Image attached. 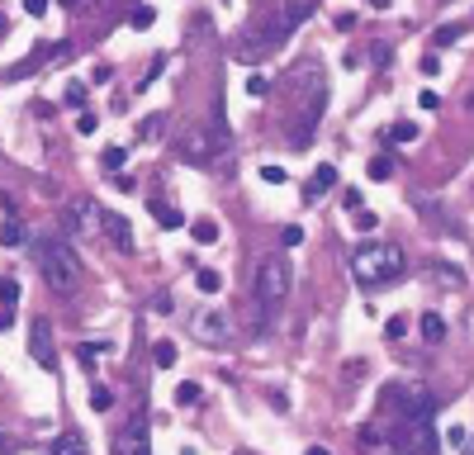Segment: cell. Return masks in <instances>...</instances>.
<instances>
[{
    "instance_id": "cell-1",
    "label": "cell",
    "mask_w": 474,
    "mask_h": 455,
    "mask_svg": "<svg viewBox=\"0 0 474 455\" xmlns=\"http://www.w3.org/2000/svg\"><path fill=\"white\" fill-rule=\"evenodd\" d=\"M294 100H290V138L294 147H309L322 124V109H327V81H322V62L309 57L294 67Z\"/></svg>"
},
{
    "instance_id": "cell-2",
    "label": "cell",
    "mask_w": 474,
    "mask_h": 455,
    "mask_svg": "<svg viewBox=\"0 0 474 455\" xmlns=\"http://www.w3.org/2000/svg\"><path fill=\"white\" fill-rule=\"evenodd\" d=\"M28 256L38 261L43 280L53 285L57 295H76L81 261H76V251L67 247V238H57V233H38V238H28Z\"/></svg>"
},
{
    "instance_id": "cell-3",
    "label": "cell",
    "mask_w": 474,
    "mask_h": 455,
    "mask_svg": "<svg viewBox=\"0 0 474 455\" xmlns=\"http://www.w3.org/2000/svg\"><path fill=\"white\" fill-rule=\"evenodd\" d=\"M403 270H408V256H403L398 242H366V247L351 251V275H356L361 290H384Z\"/></svg>"
},
{
    "instance_id": "cell-4",
    "label": "cell",
    "mask_w": 474,
    "mask_h": 455,
    "mask_svg": "<svg viewBox=\"0 0 474 455\" xmlns=\"http://www.w3.org/2000/svg\"><path fill=\"white\" fill-rule=\"evenodd\" d=\"M285 299H290V266L280 256H265L252 275V322L270 327V318L285 308Z\"/></svg>"
},
{
    "instance_id": "cell-5",
    "label": "cell",
    "mask_w": 474,
    "mask_h": 455,
    "mask_svg": "<svg viewBox=\"0 0 474 455\" xmlns=\"http://www.w3.org/2000/svg\"><path fill=\"white\" fill-rule=\"evenodd\" d=\"M190 332H195V342H204V347H223V342L233 337V318H228L223 308H195V313H190Z\"/></svg>"
},
{
    "instance_id": "cell-6",
    "label": "cell",
    "mask_w": 474,
    "mask_h": 455,
    "mask_svg": "<svg viewBox=\"0 0 474 455\" xmlns=\"http://www.w3.org/2000/svg\"><path fill=\"white\" fill-rule=\"evenodd\" d=\"M100 218H105V204H95V199H85V195L67 204V228H72L76 238H105Z\"/></svg>"
},
{
    "instance_id": "cell-7",
    "label": "cell",
    "mask_w": 474,
    "mask_h": 455,
    "mask_svg": "<svg viewBox=\"0 0 474 455\" xmlns=\"http://www.w3.org/2000/svg\"><path fill=\"white\" fill-rule=\"evenodd\" d=\"M28 351L43 370H57V347H53V322L48 318H33L28 322Z\"/></svg>"
},
{
    "instance_id": "cell-8",
    "label": "cell",
    "mask_w": 474,
    "mask_h": 455,
    "mask_svg": "<svg viewBox=\"0 0 474 455\" xmlns=\"http://www.w3.org/2000/svg\"><path fill=\"white\" fill-rule=\"evenodd\" d=\"M119 455H152V446H147V417H142V413L124 427V436H119Z\"/></svg>"
},
{
    "instance_id": "cell-9",
    "label": "cell",
    "mask_w": 474,
    "mask_h": 455,
    "mask_svg": "<svg viewBox=\"0 0 474 455\" xmlns=\"http://www.w3.org/2000/svg\"><path fill=\"white\" fill-rule=\"evenodd\" d=\"M100 228H105V238L119 247V251H133L138 242H133V228H129V218L124 214H114V209H105V218H100Z\"/></svg>"
},
{
    "instance_id": "cell-10",
    "label": "cell",
    "mask_w": 474,
    "mask_h": 455,
    "mask_svg": "<svg viewBox=\"0 0 474 455\" xmlns=\"http://www.w3.org/2000/svg\"><path fill=\"white\" fill-rule=\"evenodd\" d=\"M332 185H337V166H318L313 181H309V190H304V199H309V204H318V199H322Z\"/></svg>"
},
{
    "instance_id": "cell-11",
    "label": "cell",
    "mask_w": 474,
    "mask_h": 455,
    "mask_svg": "<svg viewBox=\"0 0 474 455\" xmlns=\"http://www.w3.org/2000/svg\"><path fill=\"white\" fill-rule=\"evenodd\" d=\"M0 247H10V251H19L24 247V228H19V218H15V204L5 199V228H0Z\"/></svg>"
},
{
    "instance_id": "cell-12",
    "label": "cell",
    "mask_w": 474,
    "mask_h": 455,
    "mask_svg": "<svg viewBox=\"0 0 474 455\" xmlns=\"http://www.w3.org/2000/svg\"><path fill=\"white\" fill-rule=\"evenodd\" d=\"M309 15H313V5H304V0H290V5L280 10V24H285V33H294V28L304 24Z\"/></svg>"
},
{
    "instance_id": "cell-13",
    "label": "cell",
    "mask_w": 474,
    "mask_h": 455,
    "mask_svg": "<svg viewBox=\"0 0 474 455\" xmlns=\"http://www.w3.org/2000/svg\"><path fill=\"white\" fill-rule=\"evenodd\" d=\"M53 455H90V451H85V436L81 431H62L53 441Z\"/></svg>"
},
{
    "instance_id": "cell-14",
    "label": "cell",
    "mask_w": 474,
    "mask_h": 455,
    "mask_svg": "<svg viewBox=\"0 0 474 455\" xmlns=\"http://www.w3.org/2000/svg\"><path fill=\"white\" fill-rule=\"evenodd\" d=\"M195 285H199V295H218V290H223V275L213 266H199L195 270Z\"/></svg>"
},
{
    "instance_id": "cell-15",
    "label": "cell",
    "mask_w": 474,
    "mask_h": 455,
    "mask_svg": "<svg viewBox=\"0 0 474 455\" xmlns=\"http://www.w3.org/2000/svg\"><path fill=\"white\" fill-rule=\"evenodd\" d=\"M422 337H427L432 347H436V342L446 337V322H441V313H427V318H422Z\"/></svg>"
},
{
    "instance_id": "cell-16",
    "label": "cell",
    "mask_w": 474,
    "mask_h": 455,
    "mask_svg": "<svg viewBox=\"0 0 474 455\" xmlns=\"http://www.w3.org/2000/svg\"><path fill=\"white\" fill-rule=\"evenodd\" d=\"M161 129H166V114H147V119L138 124V138H147V142H152V138H161Z\"/></svg>"
},
{
    "instance_id": "cell-17",
    "label": "cell",
    "mask_w": 474,
    "mask_h": 455,
    "mask_svg": "<svg viewBox=\"0 0 474 455\" xmlns=\"http://www.w3.org/2000/svg\"><path fill=\"white\" fill-rule=\"evenodd\" d=\"M460 33H465V24H441L436 33H432V43H436V48H450V43H455Z\"/></svg>"
},
{
    "instance_id": "cell-18",
    "label": "cell",
    "mask_w": 474,
    "mask_h": 455,
    "mask_svg": "<svg viewBox=\"0 0 474 455\" xmlns=\"http://www.w3.org/2000/svg\"><path fill=\"white\" fill-rule=\"evenodd\" d=\"M124 157H129L124 147H105V157H100V166H105L109 176H119V171H124Z\"/></svg>"
},
{
    "instance_id": "cell-19",
    "label": "cell",
    "mask_w": 474,
    "mask_h": 455,
    "mask_svg": "<svg viewBox=\"0 0 474 455\" xmlns=\"http://www.w3.org/2000/svg\"><path fill=\"white\" fill-rule=\"evenodd\" d=\"M190 233H195V242H204V247H209V242H218V223H213V218H199Z\"/></svg>"
},
{
    "instance_id": "cell-20",
    "label": "cell",
    "mask_w": 474,
    "mask_h": 455,
    "mask_svg": "<svg viewBox=\"0 0 474 455\" xmlns=\"http://www.w3.org/2000/svg\"><path fill=\"white\" fill-rule=\"evenodd\" d=\"M247 95H252V100H265V95H270V81H265L261 72H252V76H247Z\"/></svg>"
},
{
    "instance_id": "cell-21",
    "label": "cell",
    "mask_w": 474,
    "mask_h": 455,
    "mask_svg": "<svg viewBox=\"0 0 474 455\" xmlns=\"http://www.w3.org/2000/svg\"><path fill=\"white\" fill-rule=\"evenodd\" d=\"M152 361H157L161 370H171V365H176V347H171V342H157V351H152Z\"/></svg>"
},
{
    "instance_id": "cell-22",
    "label": "cell",
    "mask_w": 474,
    "mask_h": 455,
    "mask_svg": "<svg viewBox=\"0 0 474 455\" xmlns=\"http://www.w3.org/2000/svg\"><path fill=\"white\" fill-rule=\"evenodd\" d=\"M389 138H394V142H418V124H408V119H403V124L389 129Z\"/></svg>"
},
{
    "instance_id": "cell-23",
    "label": "cell",
    "mask_w": 474,
    "mask_h": 455,
    "mask_svg": "<svg viewBox=\"0 0 474 455\" xmlns=\"http://www.w3.org/2000/svg\"><path fill=\"white\" fill-rule=\"evenodd\" d=\"M176 403H181V408L199 403V384H190V379H185V384H176Z\"/></svg>"
},
{
    "instance_id": "cell-24",
    "label": "cell",
    "mask_w": 474,
    "mask_h": 455,
    "mask_svg": "<svg viewBox=\"0 0 474 455\" xmlns=\"http://www.w3.org/2000/svg\"><path fill=\"white\" fill-rule=\"evenodd\" d=\"M90 408H95V413H109V408H114V394H109L105 384H100V389H90Z\"/></svg>"
},
{
    "instance_id": "cell-25",
    "label": "cell",
    "mask_w": 474,
    "mask_h": 455,
    "mask_svg": "<svg viewBox=\"0 0 474 455\" xmlns=\"http://www.w3.org/2000/svg\"><path fill=\"white\" fill-rule=\"evenodd\" d=\"M0 304H5V308H15V304H19V285H15L10 275L0 280Z\"/></svg>"
},
{
    "instance_id": "cell-26",
    "label": "cell",
    "mask_w": 474,
    "mask_h": 455,
    "mask_svg": "<svg viewBox=\"0 0 474 455\" xmlns=\"http://www.w3.org/2000/svg\"><path fill=\"white\" fill-rule=\"evenodd\" d=\"M152 214H157L166 228H181V214H176V209H166V204H152Z\"/></svg>"
},
{
    "instance_id": "cell-27",
    "label": "cell",
    "mask_w": 474,
    "mask_h": 455,
    "mask_svg": "<svg viewBox=\"0 0 474 455\" xmlns=\"http://www.w3.org/2000/svg\"><path fill=\"white\" fill-rule=\"evenodd\" d=\"M67 105H72V109L85 105V85H81V81H76V85H67Z\"/></svg>"
},
{
    "instance_id": "cell-28",
    "label": "cell",
    "mask_w": 474,
    "mask_h": 455,
    "mask_svg": "<svg viewBox=\"0 0 474 455\" xmlns=\"http://www.w3.org/2000/svg\"><path fill=\"white\" fill-rule=\"evenodd\" d=\"M351 214H356V223H361V233H375V228H379V218L366 214V209H351Z\"/></svg>"
},
{
    "instance_id": "cell-29",
    "label": "cell",
    "mask_w": 474,
    "mask_h": 455,
    "mask_svg": "<svg viewBox=\"0 0 474 455\" xmlns=\"http://www.w3.org/2000/svg\"><path fill=\"white\" fill-rule=\"evenodd\" d=\"M370 176H375V181H389V176H394V166L379 157V161H370Z\"/></svg>"
},
{
    "instance_id": "cell-30",
    "label": "cell",
    "mask_w": 474,
    "mask_h": 455,
    "mask_svg": "<svg viewBox=\"0 0 474 455\" xmlns=\"http://www.w3.org/2000/svg\"><path fill=\"white\" fill-rule=\"evenodd\" d=\"M280 242H285V247H299V242H304V228H299V223H290V228L280 233Z\"/></svg>"
},
{
    "instance_id": "cell-31",
    "label": "cell",
    "mask_w": 474,
    "mask_h": 455,
    "mask_svg": "<svg viewBox=\"0 0 474 455\" xmlns=\"http://www.w3.org/2000/svg\"><path fill=\"white\" fill-rule=\"evenodd\" d=\"M261 181L265 185H285V171L280 166H261Z\"/></svg>"
},
{
    "instance_id": "cell-32",
    "label": "cell",
    "mask_w": 474,
    "mask_h": 455,
    "mask_svg": "<svg viewBox=\"0 0 474 455\" xmlns=\"http://www.w3.org/2000/svg\"><path fill=\"white\" fill-rule=\"evenodd\" d=\"M152 19H157V15H152L147 5H142V10H133V28H152Z\"/></svg>"
},
{
    "instance_id": "cell-33",
    "label": "cell",
    "mask_w": 474,
    "mask_h": 455,
    "mask_svg": "<svg viewBox=\"0 0 474 455\" xmlns=\"http://www.w3.org/2000/svg\"><path fill=\"white\" fill-rule=\"evenodd\" d=\"M384 332H389V337H394V342H398V337L408 332V318H389V322H384Z\"/></svg>"
},
{
    "instance_id": "cell-34",
    "label": "cell",
    "mask_w": 474,
    "mask_h": 455,
    "mask_svg": "<svg viewBox=\"0 0 474 455\" xmlns=\"http://www.w3.org/2000/svg\"><path fill=\"white\" fill-rule=\"evenodd\" d=\"M76 129H81V133H85V138H90V133H95V129H100V119H95V114H81V119H76Z\"/></svg>"
},
{
    "instance_id": "cell-35",
    "label": "cell",
    "mask_w": 474,
    "mask_h": 455,
    "mask_svg": "<svg viewBox=\"0 0 474 455\" xmlns=\"http://www.w3.org/2000/svg\"><path fill=\"white\" fill-rule=\"evenodd\" d=\"M441 280H446V285H465V275H460V266H441Z\"/></svg>"
},
{
    "instance_id": "cell-36",
    "label": "cell",
    "mask_w": 474,
    "mask_h": 455,
    "mask_svg": "<svg viewBox=\"0 0 474 455\" xmlns=\"http://www.w3.org/2000/svg\"><path fill=\"white\" fill-rule=\"evenodd\" d=\"M24 10L33 15V19H38V15H48V0H24Z\"/></svg>"
},
{
    "instance_id": "cell-37",
    "label": "cell",
    "mask_w": 474,
    "mask_h": 455,
    "mask_svg": "<svg viewBox=\"0 0 474 455\" xmlns=\"http://www.w3.org/2000/svg\"><path fill=\"white\" fill-rule=\"evenodd\" d=\"M418 105H422V109H436V105H441V95H436V90H422Z\"/></svg>"
},
{
    "instance_id": "cell-38",
    "label": "cell",
    "mask_w": 474,
    "mask_h": 455,
    "mask_svg": "<svg viewBox=\"0 0 474 455\" xmlns=\"http://www.w3.org/2000/svg\"><path fill=\"white\" fill-rule=\"evenodd\" d=\"M5 451H10V436H5V431H0V455H5Z\"/></svg>"
},
{
    "instance_id": "cell-39",
    "label": "cell",
    "mask_w": 474,
    "mask_h": 455,
    "mask_svg": "<svg viewBox=\"0 0 474 455\" xmlns=\"http://www.w3.org/2000/svg\"><path fill=\"white\" fill-rule=\"evenodd\" d=\"M370 5H375V10H384V5H394V0H370Z\"/></svg>"
},
{
    "instance_id": "cell-40",
    "label": "cell",
    "mask_w": 474,
    "mask_h": 455,
    "mask_svg": "<svg viewBox=\"0 0 474 455\" xmlns=\"http://www.w3.org/2000/svg\"><path fill=\"white\" fill-rule=\"evenodd\" d=\"M309 455H327V451H322V446H309Z\"/></svg>"
},
{
    "instance_id": "cell-41",
    "label": "cell",
    "mask_w": 474,
    "mask_h": 455,
    "mask_svg": "<svg viewBox=\"0 0 474 455\" xmlns=\"http://www.w3.org/2000/svg\"><path fill=\"white\" fill-rule=\"evenodd\" d=\"M470 109H474V95H470Z\"/></svg>"
}]
</instances>
